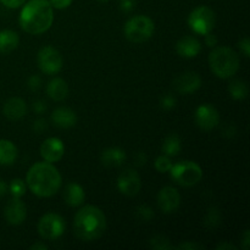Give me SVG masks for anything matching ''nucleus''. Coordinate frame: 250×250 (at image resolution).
I'll use <instances>...</instances> for the list:
<instances>
[{
  "label": "nucleus",
  "mask_w": 250,
  "mask_h": 250,
  "mask_svg": "<svg viewBox=\"0 0 250 250\" xmlns=\"http://www.w3.org/2000/svg\"><path fill=\"white\" fill-rule=\"evenodd\" d=\"M176 105H177V99H176L175 95L170 94V93L165 94L160 99V106L164 110H172L175 109Z\"/></svg>",
  "instance_id": "obj_31"
},
{
  "label": "nucleus",
  "mask_w": 250,
  "mask_h": 250,
  "mask_svg": "<svg viewBox=\"0 0 250 250\" xmlns=\"http://www.w3.org/2000/svg\"><path fill=\"white\" fill-rule=\"evenodd\" d=\"M176 51L182 58L193 59L199 55V53L202 51V44L195 37L186 36L177 42Z\"/></svg>",
  "instance_id": "obj_17"
},
{
  "label": "nucleus",
  "mask_w": 250,
  "mask_h": 250,
  "mask_svg": "<svg viewBox=\"0 0 250 250\" xmlns=\"http://www.w3.org/2000/svg\"><path fill=\"white\" fill-rule=\"evenodd\" d=\"M4 6L9 7V9H17V7L22 6L26 2V0H0Z\"/></svg>",
  "instance_id": "obj_39"
},
{
  "label": "nucleus",
  "mask_w": 250,
  "mask_h": 250,
  "mask_svg": "<svg viewBox=\"0 0 250 250\" xmlns=\"http://www.w3.org/2000/svg\"><path fill=\"white\" fill-rule=\"evenodd\" d=\"M65 154V146L62 141L56 137H50L45 139L41 146V156L44 161L48 163H58L62 159Z\"/></svg>",
  "instance_id": "obj_15"
},
{
  "label": "nucleus",
  "mask_w": 250,
  "mask_h": 250,
  "mask_svg": "<svg viewBox=\"0 0 250 250\" xmlns=\"http://www.w3.org/2000/svg\"><path fill=\"white\" fill-rule=\"evenodd\" d=\"M250 246V232L249 229H246L242 237V248L244 250H248Z\"/></svg>",
  "instance_id": "obj_41"
},
{
  "label": "nucleus",
  "mask_w": 250,
  "mask_h": 250,
  "mask_svg": "<svg viewBox=\"0 0 250 250\" xmlns=\"http://www.w3.org/2000/svg\"><path fill=\"white\" fill-rule=\"evenodd\" d=\"M202 87V77L194 71H187L173 80V88L182 95L192 94Z\"/></svg>",
  "instance_id": "obj_13"
},
{
  "label": "nucleus",
  "mask_w": 250,
  "mask_h": 250,
  "mask_svg": "<svg viewBox=\"0 0 250 250\" xmlns=\"http://www.w3.org/2000/svg\"><path fill=\"white\" fill-rule=\"evenodd\" d=\"M156 202L161 212L166 215L173 214L177 211L181 205V194L177 188L172 186H166L159 190Z\"/></svg>",
  "instance_id": "obj_11"
},
{
  "label": "nucleus",
  "mask_w": 250,
  "mask_h": 250,
  "mask_svg": "<svg viewBox=\"0 0 250 250\" xmlns=\"http://www.w3.org/2000/svg\"><path fill=\"white\" fill-rule=\"evenodd\" d=\"M46 94L54 102H62L68 95V85L62 78H53L46 84Z\"/></svg>",
  "instance_id": "obj_21"
},
{
  "label": "nucleus",
  "mask_w": 250,
  "mask_h": 250,
  "mask_svg": "<svg viewBox=\"0 0 250 250\" xmlns=\"http://www.w3.org/2000/svg\"><path fill=\"white\" fill-rule=\"evenodd\" d=\"M229 93L234 100H243L248 97L249 88L244 81L233 80L229 84Z\"/></svg>",
  "instance_id": "obj_25"
},
{
  "label": "nucleus",
  "mask_w": 250,
  "mask_h": 250,
  "mask_svg": "<svg viewBox=\"0 0 250 250\" xmlns=\"http://www.w3.org/2000/svg\"><path fill=\"white\" fill-rule=\"evenodd\" d=\"M98 1H99V2H107L109 0H98Z\"/></svg>",
  "instance_id": "obj_46"
},
{
  "label": "nucleus",
  "mask_w": 250,
  "mask_h": 250,
  "mask_svg": "<svg viewBox=\"0 0 250 250\" xmlns=\"http://www.w3.org/2000/svg\"><path fill=\"white\" fill-rule=\"evenodd\" d=\"M171 180L181 187H193L198 185L203 178V170L197 163L190 160H183L172 164L170 168Z\"/></svg>",
  "instance_id": "obj_6"
},
{
  "label": "nucleus",
  "mask_w": 250,
  "mask_h": 250,
  "mask_svg": "<svg viewBox=\"0 0 250 250\" xmlns=\"http://www.w3.org/2000/svg\"><path fill=\"white\" fill-rule=\"evenodd\" d=\"M5 117H7L11 121H17L21 120L22 117L26 116L27 114V104L22 98H10L2 107Z\"/></svg>",
  "instance_id": "obj_18"
},
{
  "label": "nucleus",
  "mask_w": 250,
  "mask_h": 250,
  "mask_svg": "<svg viewBox=\"0 0 250 250\" xmlns=\"http://www.w3.org/2000/svg\"><path fill=\"white\" fill-rule=\"evenodd\" d=\"M154 166H155L156 170L161 173H165L170 171V168L172 167V161H171V158L167 155H160L155 159V163H154Z\"/></svg>",
  "instance_id": "obj_30"
},
{
  "label": "nucleus",
  "mask_w": 250,
  "mask_h": 250,
  "mask_svg": "<svg viewBox=\"0 0 250 250\" xmlns=\"http://www.w3.org/2000/svg\"><path fill=\"white\" fill-rule=\"evenodd\" d=\"M155 32V23L150 17L146 15H137L131 17L125 23V37L132 43H143L150 39Z\"/></svg>",
  "instance_id": "obj_5"
},
{
  "label": "nucleus",
  "mask_w": 250,
  "mask_h": 250,
  "mask_svg": "<svg viewBox=\"0 0 250 250\" xmlns=\"http://www.w3.org/2000/svg\"><path fill=\"white\" fill-rule=\"evenodd\" d=\"M205 247L202 246L199 243H195V242H183L180 243L178 246L175 247V249H186V250H200L204 249Z\"/></svg>",
  "instance_id": "obj_35"
},
{
  "label": "nucleus",
  "mask_w": 250,
  "mask_h": 250,
  "mask_svg": "<svg viewBox=\"0 0 250 250\" xmlns=\"http://www.w3.org/2000/svg\"><path fill=\"white\" fill-rule=\"evenodd\" d=\"M85 199L84 188L77 182H70L63 190V200L68 207H80Z\"/></svg>",
  "instance_id": "obj_19"
},
{
  "label": "nucleus",
  "mask_w": 250,
  "mask_h": 250,
  "mask_svg": "<svg viewBox=\"0 0 250 250\" xmlns=\"http://www.w3.org/2000/svg\"><path fill=\"white\" fill-rule=\"evenodd\" d=\"M20 43L19 34L11 29L0 31V53L9 54L17 49Z\"/></svg>",
  "instance_id": "obj_22"
},
{
  "label": "nucleus",
  "mask_w": 250,
  "mask_h": 250,
  "mask_svg": "<svg viewBox=\"0 0 250 250\" xmlns=\"http://www.w3.org/2000/svg\"><path fill=\"white\" fill-rule=\"evenodd\" d=\"M146 160H148V159H146V153H143V151H139V153L137 154V156H136V163H137V165H138V166L146 165Z\"/></svg>",
  "instance_id": "obj_42"
},
{
  "label": "nucleus",
  "mask_w": 250,
  "mask_h": 250,
  "mask_svg": "<svg viewBox=\"0 0 250 250\" xmlns=\"http://www.w3.org/2000/svg\"><path fill=\"white\" fill-rule=\"evenodd\" d=\"M181 148H182V144H181L180 137L177 134H170L164 141L161 150H163L164 155L173 158V156L178 155V153L181 151Z\"/></svg>",
  "instance_id": "obj_24"
},
{
  "label": "nucleus",
  "mask_w": 250,
  "mask_h": 250,
  "mask_svg": "<svg viewBox=\"0 0 250 250\" xmlns=\"http://www.w3.org/2000/svg\"><path fill=\"white\" fill-rule=\"evenodd\" d=\"M29 249L31 250H48V246H46L45 243H43V242H37V243L32 244V246L29 247Z\"/></svg>",
  "instance_id": "obj_44"
},
{
  "label": "nucleus",
  "mask_w": 250,
  "mask_h": 250,
  "mask_svg": "<svg viewBox=\"0 0 250 250\" xmlns=\"http://www.w3.org/2000/svg\"><path fill=\"white\" fill-rule=\"evenodd\" d=\"M137 6V0H120L119 7L124 14H129Z\"/></svg>",
  "instance_id": "obj_33"
},
{
  "label": "nucleus",
  "mask_w": 250,
  "mask_h": 250,
  "mask_svg": "<svg viewBox=\"0 0 250 250\" xmlns=\"http://www.w3.org/2000/svg\"><path fill=\"white\" fill-rule=\"evenodd\" d=\"M149 246H150V248L156 249V250L175 249V247L171 244L170 239H168L167 237L163 236V234H156V236L151 237L150 241H149Z\"/></svg>",
  "instance_id": "obj_26"
},
{
  "label": "nucleus",
  "mask_w": 250,
  "mask_h": 250,
  "mask_svg": "<svg viewBox=\"0 0 250 250\" xmlns=\"http://www.w3.org/2000/svg\"><path fill=\"white\" fill-rule=\"evenodd\" d=\"M51 122L54 126L59 127V128H71L77 124V115L72 109L66 106L56 107L53 112H51Z\"/></svg>",
  "instance_id": "obj_16"
},
{
  "label": "nucleus",
  "mask_w": 250,
  "mask_h": 250,
  "mask_svg": "<svg viewBox=\"0 0 250 250\" xmlns=\"http://www.w3.org/2000/svg\"><path fill=\"white\" fill-rule=\"evenodd\" d=\"M26 185L37 197L50 198L59 192L62 185V178L53 164L39 161L29 167L26 176Z\"/></svg>",
  "instance_id": "obj_1"
},
{
  "label": "nucleus",
  "mask_w": 250,
  "mask_h": 250,
  "mask_svg": "<svg viewBox=\"0 0 250 250\" xmlns=\"http://www.w3.org/2000/svg\"><path fill=\"white\" fill-rule=\"evenodd\" d=\"M136 219L141 222H149L154 217V211L149 205H139L134 210Z\"/></svg>",
  "instance_id": "obj_29"
},
{
  "label": "nucleus",
  "mask_w": 250,
  "mask_h": 250,
  "mask_svg": "<svg viewBox=\"0 0 250 250\" xmlns=\"http://www.w3.org/2000/svg\"><path fill=\"white\" fill-rule=\"evenodd\" d=\"M73 0H49L50 5L53 6V9L58 10H63L67 9L71 4H72Z\"/></svg>",
  "instance_id": "obj_38"
},
{
  "label": "nucleus",
  "mask_w": 250,
  "mask_h": 250,
  "mask_svg": "<svg viewBox=\"0 0 250 250\" xmlns=\"http://www.w3.org/2000/svg\"><path fill=\"white\" fill-rule=\"evenodd\" d=\"M37 63H38V67L42 72L53 76L60 72L63 65V60L58 49L50 45H45L38 51Z\"/></svg>",
  "instance_id": "obj_9"
},
{
  "label": "nucleus",
  "mask_w": 250,
  "mask_h": 250,
  "mask_svg": "<svg viewBox=\"0 0 250 250\" xmlns=\"http://www.w3.org/2000/svg\"><path fill=\"white\" fill-rule=\"evenodd\" d=\"M54 21L53 6L49 0H29L20 12V26L26 33H45Z\"/></svg>",
  "instance_id": "obj_3"
},
{
  "label": "nucleus",
  "mask_w": 250,
  "mask_h": 250,
  "mask_svg": "<svg viewBox=\"0 0 250 250\" xmlns=\"http://www.w3.org/2000/svg\"><path fill=\"white\" fill-rule=\"evenodd\" d=\"M238 48L241 49V51L243 53V55L246 58H249L250 56V41L248 37H244L241 41L238 42Z\"/></svg>",
  "instance_id": "obj_37"
},
{
  "label": "nucleus",
  "mask_w": 250,
  "mask_h": 250,
  "mask_svg": "<svg viewBox=\"0 0 250 250\" xmlns=\"http://www.w3.org/2000/svg\"><path fill=\"white\" fill-rule=\"evenodd\" d=\"M116 186L121 194L126 195V197H134L138 194L142 188L141 176L133 168H127L124 172L120 173L116 181Z\"/></svg>",
  "instance_id": "obj_10"
},
{
  "label": "nucleus",
  "mask_w": 250,
  "mask_h": 250,
  "mask_svg": "<svg viewBox=\"0 0 250 250\" xmlns=\"http://www.w3.org/2000/svg\"><path fill=\"white\" fill-rule=\"evenodd\" d=\"M126 160V151L121 148H117V146L105 149L100 155V161L106 167H119V166L124 165Z\"/></svg>",
  "instance_id": "obj_20"
},
{
  "label": "nucleus",
  "mask_w": 250,
  "mask_h": 250,
  "mask_svg": "<svg viewBox=\"0 0 250 250\" xmlns=\"http://www.w3.org/2000/svg\"><path fill=\"white\" fill-rule=\"evenodd\" d=\"M46 109H48V105H46V103L42 99L36 100V102H33V104H32V110L38 115H42L43 112H45Z\"/></svg>",
  "instance_id": "obj_36"
},
{
  "label": "nucleus",
  "mask_w": 250,
  "mask_h": 250,
  "mask_svg": "<svg viewBox=\"0 0 250 250\" xmlns=\"http://www.w3.org/2000/svg\"><path fill=\"white\" fill-rule=\"evenodd\" d=\"M66 229V222L62 216L55 212L43 215L38 221V233L45 241H55L60 238Z\"/></svg>",
  "instance_id": "obj_8"
},
{
  "label": "nucleus",
  "mask_w": 250,
  "mask_h": 250,
  "mask_svg": "<svg viewBox=\"0 0 250 250\" xmlns=\"http://www.w3.org/2000/svg\"><path fill=\"white\" fill-rule=\"evenodd\" d=\"M7 189L10 190L12 197L15 198H21L23 197L24 193H26V183L21 178H14V180L10 182V185L7 186Z\"/></svg>",
  "instance_id": "obj_27"
},
{
  "label": "nucleus",
  "mask_w": 250,
  "mask_h": 250,
  "mask_svg": "<svg viewBox=\"0 0 250 250\" xmlns=\"http://www.w3.org/2000/svg\"><path fill=\"white\" fill-rule=\"evenodd\" d=\"M4 216L7 224L12 225V226H19V225L23 224L27 217V207L22 202L21 198L12 197V199L7 202L4 210Z\"/></svg>",
  "instance_id": "obj_14"
},
{
  "label": "nucleus",
  "mask_w": 250,
  "mask_h": 250,
  "mask_svg": "<svg viewBox=\"0 0 250 250\" xmlns=\"http://www.w3.org/2000/svg\"><path fill=\"white\" fill-rule=\"evenodd\" d=\"M205 44H207L209 48H214V46H216L217 44V37L215 36L214 33H207L205 34Z\"/></svg>",
  "instance_id": "obj_40"
},
{
  "label": "nucleus",
  "mask_w": 250,
  "mask_h": 250,
  "mask_svg": "<svg viewBox=\"0 0 250 250\" xmlns=\"http://www.w3.org/2000/svg\"><path fill=\"white\" fill-rule=\"evenodd\" d=\"M106 216L102 209L94 205H85L73 217V233L83 242L99 239L106 231Z\"/></svg>",
  "instance_id": "obj_2"
},
{
  "label": "nucleus",
  "mask_w": 250,
  "mask_h": 250,
  "mask_svg": "<svg viewBox=\"0 0 250 250\" xmlns=\"http://www.w3.org/2000/svg\"><path fill=\"white\" fill-rule=\"evenodd\" d=\"M32 128H33V131L36 132V133L42 134L44 131L48 129V122H46L45 119H37L36 121L33 122Z\"/></svg>",
  "instance_id": "obj_34"
},
{
  "label": "nucleus",
  "mask_w": 250,
  "mask_h": 250,
  "mask_svg": "<svg viewBox=\"0 0 250 250\" xmlns=\"http://www.w3.org/2000/svg\"><path fill=\"white\" fill-rule=\"evenodd\" d=\"M209 65L216 77L229 80L238 72L241 61L238 54L229 46H214L209 54Z\"/></svg>",
  "instance_id": "obj_4"
},
{
  "label": "nucleus",
  "mask_w": 250,
  "mask_h": 250,
  "mask_svg": "<svg viewBox=\"0 0 250 250\" xmlns=\"http://www.w3.org/2000/svg\"><path fill=\"white\" fill-rule=\"evenodd\" d=\"M42 84H43V81H42L41 76L38 75H32L31 77L27 81V87L29 88V90L32 92H38L42 88Z\"/></svg>",
  "instance_id": "obj_32"
},
{
  "label": "nucleus",
  "mask_w": 250,
  "mask_h": 250,
  "mask_svg": "<svg viewBox=\"0 0 250 250\" xmlns=\"http://www.w3.org/2000/svg\"><path fill=\"white\" fill-rule=\"evenodd\" d=\"M17 158V148L9 139H0V165L10 166Z\"/></svg>",
  "instance_id": "obj_23"
},
{
  "label": "nucleus",
  "mask_w": 250,
  "mask_h": 250,
  "mask_svg": "<svg viewBox=\"0 0 250 250\" xmlns=\"http://www.w3.org/2000/svg\"><path fill=\"white\" fill-rule=\"evenodd\" d=\"M6 192H7L6 182H5V181H2V180H0V198L4 197V195L6 194Z\"/></svg>",
  "instance_id": "obj_45"
},
{
  "label": "nucleus",
  "mask_w": 250,
  "mask_h": 250,
  "mask_svg": "<svg viewBox=\"0 0 250 250\" xmlns=\"http://www.w3.org/2000/svg\"><path fill=\"white\" fill-rule=\"evenodd\" d=\"M237 250L238 248H237L236 246H233L232 243H226V242H224V243H220L217 244L216 246V250Z\"/></svg>",
  "instance_id": "obj_43"
},
{
  "label": "nucleus",
  "mask_w": 250,
  "mask_h": 250,
  "mask_svg": "<svg viewBox=\"0 0 250 250\" xmlns=\"http://www.w3.org/2000/svg\"><path fill=\"white\" fill-rule=\"evenodd\" d=\"M195 124L204 131H211L220 124L219 111L210 104H202L197 107L194 114Z\"/></svg>",
  "instance_id": "obj_12"
},
{
  "label": "nucleus",
  "mask_w": 250,
  "mask_h": 250,
  "mask_svg": "<svg viewBox=\"0 0 250 250\" xmlns=\"http://www.w3.org/2000/svg\"><path fill=\"white\" fill-rule=\"evenodd\" d=\"M221 221V215H220V210L217 208H211V209L208 211L207 216L204 219V225L209 229H215L220 225Z\"/></svg>",
  "instance_id": "obj_28"
},
{
  "label": "nucleus",
  "mask_w": 250,
  "mask_h": 250,
  "mask_svg": "<svg viewBox=\"0 0 250 250\" xmlns=\"http://www.w3.org/2000/svg\"><path fill=\"white\" fill-rule=\"evenodd\" d=\"M188 26L190 27L194 33L205 36L207 33L212 32L216 24V15L214 10L210 9L207 5H200L193 9L188 15Z\"/></svg>",
  "instance_id": "obj_7"
}]
</instances>
